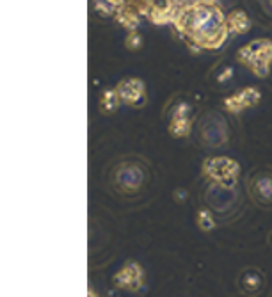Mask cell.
Masks as SVG:
<instances>
[{
    "mask_svg": "<svg viewBox=\"0 0 272 297\" xmlns=\"http://www.w3.org/2000/svg\"><path fill=\"white\" fill-rule=\"evenodd\" d=\"M180 27L189 30L192 38L196 41H201L205 47H214L210 38L223 39V36H224L221 15L212 7H196L183 20V25H180Z\"/></svg>",
    "mask_w": 272,
    "mask_h": 297,
    "instance_id": "6da1fadb",
    "label": "cell"
},
{
    "mask_svg": "<svg viewBox=\"0 0 272 297\" xmlns=\"http://www.w3.org/2000/svg\"><path fill=\"white\" fill-rule=\"evenodd\" d=\"M239 168H237V162L229 160V158H212V160H206L205 162V173L208 176H212L217 182L229 185L235 183V174H237Z\"/></svg>",
    "mask_w": 272,
    "mask_h": 297,
    "instance_id": "7a4b0ae2",
    "label": "cell"
},
{
    "mask_svg": "<svg viewBox=\"0 0 272 297\" xmlns=\"http://www.w3.org/2000/svg\"><path fill=\"white\" fill-rule=\"evenodd\" d=\"M118 95H120L121 101L128 103L132 107H141L144 105L146 101V96H144V84L137 78H128V80L120 82L118 86Z\"/></svg>",
    "mask_w": 272,
    "mask_h": 297,
    "instance_id": "3957f363",
    "label": "cell"
},
{
    "mask_svg": "<svg viewBox=\"0 0 272 297\" xmlns=\"http://www.w3.org/2000/svg\"><path fill=\"white\" fill-rule=\"evenodd\" d=\"M114 283L121 288H128V290H137L143 283V271L139 269L137 264H130L123 267L120 272L114 276Z\"/></svg>",
    "mask_w": 272,
    "mask_h": 297,
    "instance_id": "277c9868",
    "label": "cell"
},
{
    "mask_svg": "<svg viewBox=\"0 0 272 297\" xmlns=\"http://www.w3.org/2000/svg\"><path fill=\"white\" fill-rule=\"evenodd\" d=\"M254 196L263 203L272 201V178L263 176L256 180V187L253 189Z\"/></svg>",
    "mask_w": 272,
    "mask_h": 297,
    "instance_id": "5b68a950",
    "label": "cell"
},
{
    "mask_svg": "<svg viewBox=\"0 0 272 297\" xmlns=\"http://www.w3.org/2000/svg\"><path fill=\"white\" fill-rule=\"evenodd\" d=\"M189 128H191V121L187 116H173V121L169 125V132H171L174 137H183V135L189 134Z\"/></svg>",
    "mask_w": 272,
    "mask_h": 297,
    "instance_id": "8992f818",
    "label": "cell"
},
{
    "mask_svg": "<svg viewBox=\"0 0 272 297\" xmlns=\"http://www.w3.org/2000/svg\"><path fill=\"white\" fill-rule=\"evenodd\" d=\"M120 95H118V91H112V89H107V91H103V95H101L100 98V107L105 112H114L116 109H118V105H120Z\"/></svg>",
    "mask_w": 272,
    "mask_h": 297,
    "instance_id": "52a82bcc",
    "label": "cell"
},
{
    "mask_svg": "<svg viewBox=\"0 0 272 297\" xmlns=\"http://www.w3.org/2000/svg\"><path fill=\"white\" fill-rule=\"evenodd\" d=\"M260 283H262V276H260L256 271H247V272L242 276V285L247 292H256Z\"/></svg>",
    "mask_w": 272,
    "mask_h": 297,
    "instance_id": "ba28073f",
    "label": "cell"
},
{
    "mask_svg": "<svg viewBox=\"0 0 272 297\" xmlns=\"http://www.w3.org/2000/svg\"><path fill=\"white\" fill-rule=\"evenodd\" d=\"M228 22H229V25H231V29L237 30V32H246V30L249 29V20L246 18V15L240 13V11L231 13Z\"/></svg>",
    "mask_w": 272,
    "mask_h": 297,
    "instance_id": "9c48e42d",
    "label": "cell"
},
{
    "mask_svg": "<svg viewBox=\"0 0 272 297\" xmlns=\"http://www.w3.org/2000/svg\"><path fill=\"white\" fill-rule=\"evenodd\" d=\"M240 98H242L244 107H251L260 101V91L254 89V87H247V89H244V91L240 93Z\"/></svg>",
    "mask_w": 272,
    "mask_h": 297,
    "instance_id": "30bf717a",
    "label": "cell"
},
{
    "mask_svg": "<svg viewBox=\"0 0 272 297\" xmlns=\"http://www.w3.org/2000/svg\"><path fill=\"white\" fill-rule=\"evenodd\" d=\"M198 224H199L201 230H205V231H208V230H212V228H214L215 223H214V217H212L210 210L203 208V210L198 214Z\"/></svg>",
    "mask_w": 272,
    "mask_h": 297,
    "instance_id": "8fae6325",
    "label": "cell"
},
{
    "mask_svg": "<svg viewBox=\"0 0 272 297\" xmlns=\"http://www.w3.org/2000/svg\"><path fill=\"white\" fill-rule=\"evenodd\" d=\"M226 107H228L229 110H233V112H237V110H242L244 103H242V98H240V93H237L235 96L228 98V100H226Z\"/></svg>",
    "mask_w": 272,
    "mask_h": 297,
    "instance_id": "7c38bea8",
    "label": "cell"
},
{
    "mask_svg": "<svg viewBox=\"0 0 272 297\" xmlns=\"http://www.w3.org/2000/svg\"><path fill=\"white\" fill-rule=\"evenodd\" d=\"M139 36H132V41L128 43V48H132V50H135L137 48V43H139Z\"/></svg>",
    "mask_w": 272,
    "mask_h": 297,
    "instance_id": "4fadbf2b",
    "label": "cell"
}]
</instances>
